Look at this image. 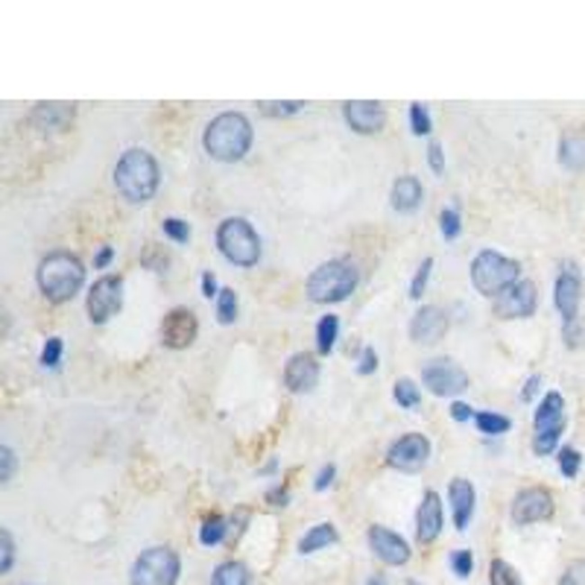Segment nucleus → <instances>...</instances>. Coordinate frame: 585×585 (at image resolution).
I'll list each match as a JSON object with an SVG mask.
<instances>
[{
	"mask_svg": "<svg viewBox=\"0 0 585 585\" xmlns=\"http://www.w3.org/2000/svg\"><path fill=\"white\" fill-rule=\"evenodd\" d=\"M474 486L472 480L465 477H454L448 486V500H451V512H454V526L456 530H465L468 521L474 515Z\"/></svg>",
	"mask_w": 585,
	"mask_h": 585,
	"instance_id": "412c9836",
	"label": "nucleus"
},
{
	"mask_svg": "<svg viewBox=\"0 0 585 585\" xmlns=\"http://www.w3.org/2000/svg\"><path fill=\"white\" fill-rule=\"evenodd\" d=\"M448 331V313L436 304H425V308H418L413 322H410V337H413V343L418 346H433L439 343Z\"/></svg>",
	"mask_w": 585,
	"mask_h": 585,
	"instance_id": "dca6fc26",
	"label": "nucleus"
},
{
	"mask_svg": "<svg viewBox=\"0 0 585 585\" xmlns=\"http://www.w3.org/2000/svg\"><path fill=\"white\" fill-rule=\"evenodd\" d=\"M302 109H304V103H261V112L273 114V117H287V114H296Z\"/></svg>",
	"mask_w": 585,
	"mask_h": 585,
	"instance_id": "79ce46f5",
	"label": "nucleus"
},
{
	"mask_svg": "<svg viewBox=\"0 0 585 585\" xmlns=\"http://www.w3.org/2000/svg\"><path fill=\"white\" fill-rule=\"evenodd\" d=\"M451 568H454V573H456L460 580L472 577V571H474V556H472V550H454V554H451Z\"/></svg>",
	"mask_w": 585,
	"mask_h": 585,
	"instance_id": "58836bf2",
	"label": "nucleus"
},
{
	"mask_svg": "<svg viewBox=\"0 0 585 585\" xmlns=\"http://www.w3.org/2000/svg\"><path fill=\"white\" fill-rule=\"evenodd\" d=\"M366 538H369L372 554L378 556L383 565H407V562H410V544L398 533L386 530V526H381V524H374V526H369Z\"/></svg>",
	"mask_w": 585,
	"mask_h": 585,
	"instance_id": "f3484780",
	"label": "nucleus"
},
{
	"mask_svg": "<svg viewBox=\"0 0 585 585\" xmlns=\"http://www.w3.org/2000/svg\"><path fill=\"white\" fill-rule=\"evenodd\" d=\"M211 585H252V573L243 562H222L211 577Z\"/></svg>",
	"mask_w": 585,
	"mask_h": 585,
	"instance_id": "a878e982",
	"label": "nucleus"
},
{
	"mask_svg": "<svg viewBox=\"0 0 585 585\" xmlns=\"http://www.w3.org/2000/svg\"><path fill=\"white\" fill-rule=\"evenodd\" d=\"M554 302L562 313V328L568 325H577L580 322V302H582V275L577 264H565L562 273L556 278V287H554Z\"/></svg>",
	"mask_w": 585,
	"mask_h": 585,
	"instance_id": "9b49d317",
	"label": "nucleus"
},
{
	"mask_svg": "<svg viewBox=\"0 0 585 585\" xmlns=\"http://www.w3.org/2000/svg\"><path fill=\"white\" fill-rule=\"evenodd\" d=\"M284 383L290 392H313L316 383H320V363H316V357L308 355V351L292 355L284 366Z\"/></svg>",
	"mask_w": 585,
	"mask_h": 585,
	"instance_id": "6ab92c4d",
	"label": "nucleus"
},
{
	"mask_svg": "<svg viewBox=\"0 0 585 585\" xmlns=\"http://www.w3.org/2000/svg\"><path fill=\"white\" fill-rule=\"evenodd\" d=\"M287 500H290V491L284 486H275V489L266 491V503H269V507H287Z\"/></svg>",
	"mask_w": 585,
	"mask_h": 585,
	"instance_id": "de8ad7c7",
	"label": "nucleus"
},
{
	"mask_svg": "<svg viewBox=\"0 0 585 585\" xmlns=\"http://www.w3.org/2000/svg\"><path fill=\"white\" fill-rule=\"evenodd\" d=\"M559 585H585V562L582 559L568 562V568H565V573H562Z\"/></svg>",
	"mask_w": 585,
	"mask_h": 585,
	"instance_id": "ea45409f",
	"label": "nucleus"
},
{
	"mask_svg": "<svg viewBox=\"0 0 585 585\" xmlns=\"http://www.w3.org/2000/svg\"><path fill=\"white\" fill-rule=\"evenodd\" d=\"M477 413L468 404H463V401H454V407H451V418L454 421H468V418H474Z\"/></svg>",
	"mask_w": 585,
	"mask_h": 585,
	"instance_id": "09e8293b",
	"label": "nucleus"
},
{
	"mask_svg": "<svg viewBox=\"0 0 585 585\" xmlns=\"http://www.w3.org/2000/svg\"><path fill=\"white\" fill-rule=\"evenodd\" d=\"M554 495L544 489V486H530V489H521L518 495L512 500V521L515 524H538V521H547L554 515Z\"/></svg>",
	"mask_w": 585,
	"mask_h": 585,
	"instance_id": "ddd939ff",
	"label": "nucleus"
},
{
	"mask_svg": "<svg viewBox=\"0 0 585 585\" xmlns=\"http://www.w3.org/2000/svg\"><path fill=\"white\" fill-rule=\"evenodd\" d=\"M392 395H395L398 407H404V410H413V407L421 404V392H418V386H416V381H410V378H398V381H395Z\"/></svg>",
	"mask_w": 585,
	"mask_h": 585,
	"instance_id": "7c9ffc66",
	"label": "nucleus"
},
{
	"mask_svg": "<svg viewBox=\"0 0 585 585\" xmlns=\"http://www.w3.org/2000/svg\"><path fill=\"white\" fill-rule=\"evenodd\" d=\"M88 320L94 325L109 322L112 316L123 308V278L121 275H103L94 281V287L88 290Z\"/></svg>",
	"mask_w": 585,
	"mask_h": 585,
	"instance_id": "1a4fd4ad",
	"label": "nucleus"
},
{
	"mask_svg": "<svg viewBox=\"0 0 585 585\" xmlns=\"http://www.w3.org/2000/svg\"><path fill=\"white\" fill-rule=\"evenodd\" d=\"M202 296H208V299H211V296H220L214 273H205V275H202Z\"/></svg>",
	"mask_w": 585,
	"mask_h": 585,
	"instance_id": "3c124183",
	"label": "nucleus"
},
{
	"mask_svg": "<svg viewBox=\"0 0 585 585\" xmlns=\"http://www.w3.org/2000/svg\"><path fill=\"white\" fill-rule=\"evenodd\" d=\"M366 585H386V580H383V577H381V573H378V577H372V580H369Z\"/></svg>",
	"mask_w": 585,
	"mask_h": 585,
	"instance_id": "864d4df0",
	"label": "nucleus"
},
{
	"mask_svg": "<svg viewBox=\"0 0 585 585\" xmlns=\"http://www.w3.org/2000/svg\"><path fill=\"white\" fill-rule=\"evenodd\" d=\"M70 117H74V109H70V105H65V103H41L39 109H35L32 121L39 126H44V129H62V126H68Z\"/></svg>",
	"mask_w": 585,
	"mask_h": 585,
	"instance_id": "393cba45",
	"label": "nucleus"
},
{
	"mask_svg": "<svg viewBox=\"0 0 585 585\" xmlns=\"http://www.w3.org/2000/svg\"><path fill=\"white\" fill-rule=\"evenodd\" d=\"M559 164L565 170H582L585 167V129H568L559 140Z\"/></svg>",
	"mask_w": 585,
	"mask_h": 585,
	"instance_id": "5701e85b",
	"label": "nucleus"
},
{
	"mask_svg": "<svg viewBox=\"0 0 585 585\" xmlns=\"http://www.w3.org/2000/svg\"><path fill=\"white\" fill-rule=\"evenodd\" d=\"M536 436H533V451L538 456H547L556 451L562 430H565V401L559 392H547L542 404L536 410Z\"/></svg>",
	"mask_w": 585,
	"mask_h": 585,
	"instance_id": "6e6552de",
	"label": "nucleus"
},
{
	"mask_svg": "<svg viewBox=\"0 0 585 585\" xmlns=\"http://www.w3.org/2000/svg\"><path fill=\"white\" fill-rule=\"evenodd\" d=\"M410 126H413V135H430V112H428V105H421V103H413L410 105Z\"/></svg>",
	"mask_w": 585,
	"mask_h": 585,
	"instance_id": "f704fd0d",
	"label": "nucleus"
},
{
	"mask_svg": "<svg viewBox=\"0 0 585 585\" xmlns=\"http://www.w3.org/2000/svg\"><path fill=\"white\" fill-rule=\"evenodd\" d=\"M252 123L240 112H222L208 123L202 135V147L214 161H240L252 147Z\"/></svg>",
	"mask_w": 585,
	"mask_h": 585,
	"instance_id": "f03ea898",
	"label": "nucleus"
},
{
	"mask_svg": "<svg viewBox=\"0 0 585 585\" xmlns=\"http://www.w3.org/2000/svg\"><path fill=\"white\" fill-rule=\"evenodd\" d=\"M35 278H39V290L44 292L47 302L65 304V302H70L76 296V292L82 290V284H86V266H82V261L76 255L53 252L39 264V273H35Z\"/></svg>",
	"mask_w": 585,
	"mask_h": 585,
	"instance_id": "7ed1b4c3",
	"label": "nucleus"
},
{
	"mask_svg": "<svg viewBox=\"0 0 585 585\" xmlns=\"http://www.w3.org/2000/svg\"><path fill=\"white\" fill-rule=\"evenodd\" d=\"M430 460V442L428 436H421V433H404L401 439H395L390 445V451H386V463L398 472H421V468L428 465Z\"/></svg>",
	"mask_w": 585,
	"mask_h": 585,
	"instance_id": "f8f14e48",
	"label": "nucleus"
},
{
	"mask_svg": "<svg viewBox=\"0 0 585 585\" xmlns=\"http://www.w3.org/2000/svg\"><path fill=\"white\" fill-rule=\"evenodd\" d=\"M196 334H199V322H196L194 310L173 308L167 316H164V322H161V343L167 346V348L179 351V348L194 346Z\"/></svg>",
	"mask_w": 585,
	"mask_h": 585,
	"instance_id": "2eb2a0df",
	"label": "nucleus"
},
{
	"mask_svg": "<svg viewBox=\"0 0 585 585\" xmlns=\"http://www.w3.org/2000/svg\"><path fill=\"white\" fill-rule=\"evenodd\" d=\"M538 308V292L533 281H518L495 299V313L500 320H526Z\"/></svg>",
	"mask_w": 585,
	"mask_h": 585,
	"instance_id": "4468645a",
	"label": "nucleus"
},
{
	"mask_svg": "<svg viewBox=\"0 0 585 585\" xmlns=\"http://www.w3.org/2000/svg\"><path fill=\"white\" fill-rule=\"evenodd\" d=\"M226 533H229L226 518H222V515H211V518H205L202 530H199V542H202L205 547H214L226 538Z\"/></svg>",
	"mask_w": 585,
	"mask_h": 585,
	"instance_id": "cd10ccee",
	"label": "nucleus"
},
{
	"mask_svg": "<svg viewBox=\"0 0 585 585\" xmlns=\"http://www.w3.org/2000/svg\"><path fill=\"white\" fill-rule=\"evenodd\" d=\"M112 255H114V252H112V246H103V249H100V255H97V261H94V266H97V269H103L105 264L112 261Z\"/></svg>",
	"mask_w": 585,
	"mask_h": 585,
	"instance_id": "603ef678",
	"label": "nucleus"
},
{
	"mask_svg": "<svg viewBox=\"0 0 585 585\" xmlns=\"http://www.w3.org/2000/svg\"><path fill=\"white\" fill-rule=\"evenodd\" d=\"M430 269H433V257H425V261H421V266L416 269L413 284H410V299H416V302L421 299V292H425V287H428Z\"/></svg>",
	"mask_w": 585,
	"mask_h": 585,
	"instance_id": "e433bc0d",
	"label": "nucleus"
},
{
	"mask_svg": "<svg viewBox=\"0 0 585 585\" xmlns=\"http://www.w3.org/2000/svg\"><path fill=\"white\" fill-rule=\"evenodd\" d=\"M538 386H542V378H538V374H533V378L526 381L524 392H521V398H524V401H533V398H536V392H538Z\"/></svg>",
	"mask_w": 585,
	"mask_h": 585,
	"instance_id": "8fccbe9b",
	"label": "nucleus"
},
{
	"mask_svg": "<svg viewBox=\"0 0 585 585\" xmlns=\"http://www.w3.org/2000/svg\"><path fill=\"white\" fill-rule=\"evenodd\" d=\"M0 483H9L12 480V472H15V451L9 448V445H4V448H0Z\"/></svg>",
	"mask_w": 585,
	"mask_h": 585,
	"instance_id": "37998d69",
	"label": "nucleus"
},
{
	"mask_svg": "<svg viewBox=\"0 0 585 585\" xmlns=\"http://www.w3.org/2000/svg\"><path fill=\"white\" fill-rule=\"evenodd\" d=\"M439 229H442V238H445V240L460 238V231H463L460 211H456V208H445L442 214H439Z\"/></svg>",
	"mask_w": 585,
	"mask_h": 585,
	"instance_id": "72a5a7b5",
	"label": "nucleus"
},
{
	"mask_svg": "<svg viewBox=\"0 0 585 585\" xmlns=\"http://www.w3.org/2000/svg\"><path fill=\"white\" fill-rule=\"evenodd\" d=\"M161 229L176 243H187V238H191V226H187V222L179 220V217H167V220L161 222Z\"/></svg>",
	"mask_w": 585,
	"mask_h": 585,
	"instance_id": "4c0bfd02",
	"label": "nucleus"
},
{
	"mask_svg": "<svg viewBox=\"0 0 585 585\" xmlns=\"http://www.w3.org/2000/svg\"><path fill=\"white\" fill-rule=\"evenodd\" d=\"M337 334H339V320L334 313H328L320 320L316 325V348H320V355H331L334 346H337Z\"/></svg>",
	"mask_w": 585,
	"mask_h": 585,
	"instance_id": "bb28decb",
	"label": "nucleus"
},
{
	"mask_svg": "<svg viewBox=\"0 0 585 585\" xmlns=\"http://www.w3.org/2000/svg\"><path fill=\"white\" fill-rule=\"evenodd\" d=\"M474 421H477L480 433H489V436H500V433H507L509 425H512V421H509L507 416L491 413V410H483V413H477Z\"/></svg>",
	"mask_w": 585,
	"mask_h": 585,
	"instance_id": "c756f323",
	"label": "nucleus"
},
{
	"mask_svg": "<svg viewBox=\"0 0 585 585\" xmlns=\"http://www.w3.org/2000/svg\"><path fill=\"white\" fill-rule=\"evenodd\" d=\"M182 571L179 554L170 547H149L144 550L132 571H129V582L132 585H176Z\"/></svg>",
	"mask_w": 585,
	"mask_h": 585,
	"instance_id": "0eeeda50",
	"label": "nucleus"
},
{
	"mask_svg": "<svg viewBox=\"0 0 585 585\" xmlns=\"http://www.w3.org/2000/svg\"><path fill=\"white\" fill-rule=\"evenodd\" d=\"M337 542H339V533H337L334 524H328V521L313 524L310 530L302 536L299 554H302V556H310V554H316V550H322V547H328V544H337Z\"/></svg>",
	"mask_w": 585,
	"mask_h": 585,
	"instance_id": "b1692460",
	"label": "nucleus"
},
{
	"mask_svg": "<svg viewBox=\"0 0 585 585\" xmlns=\"http://www.w3.org/2000/svg\"><path fill=\"white\" fill-rule=\"evenodd\" d=\"M580 465H582V456L577 448H571V445H565V448L559 451V472L565 474L568 480H573L580 474Z\"/></svg>",
	"mask_w": 585,
	"mask_h": 585,
	"instance_id": "473e14b6",
	"label": "nucleus"
},
{
	"mask_svg": "<svg viewBox=\"0 0 585 585\" xmlns=\"http://www.w3.org/2000/svg\"><path fill=\"white\" fill-rule=\"evenodd\" d=\"M217 249L222 252L229 264L249 269L261 261V238L249 220L243 217H229L220 222L217 229Z\"/></svg>",
	"mask_w": 585,
	"mask_h": 585,
	"instance_id": "39448f33",
	"label": "nucleus"
},
{
	"mask_svg": "<svg viewBox=\"0 0 585 585\" xmlns=\"http://www.w3.org/2000/svg\"><path fill=\"white\" fill-rule=\"evenodd\" d=\"M421 196H425V191H421V182L416 179V176H398V179L392 182L390 202L395 211H401V214H413V211L421 205Z\"/></svg>",
	"mask_w": 585,
	"mask_h": 585,
	"instance_id": "4be33fe9",
	"label": "nucleus"
},
{
	"mask_svg": "<svg viewBox=\"0 0 585 585\" xmlns=\"http://www.w3.org/2000/svg\"><path fill=\"white\" fill-rule=\"evenodd\" d=\"M0 554H4V559H0V571L6 573L12 568V559H15V542H12L9 530H0Z\"/></svg>",
	"mask_w": 585,
	"mask_h": 585,
	"instance_id": "a19ab883",
	"label": "nucleus"
},
{
	"mask_svg": "<svg viewBox=\"0 0 585 585\" xmlns=\"http://www.w3.org/2000/svg\"><path fill=\"white\" fill-rule=\"evenodd\" d=\"M374 369H378V355H374V348H363V357H360L357 372L360 374H372Z\"/></svg>",
	"mask_w": 585,
	"mask_h": 585,
	"instance_id": "a18cd8bd",
	"label": "nucleus"
},
{
	"mask_svg": "<svg viewBox=\"0 0 585 585\" xmlns=\"http://www.w3.org/2000/svg\"><path fill=\"white\" fill-rule=\"evenodd\" d=\"M58 360H62V337H50L41 348V366L58 369Z\"/></svg>",
	"mask_w": 585,
	"mask_h": 585,
	"instance_id": "c9c22d12",
	"label": "nucleus"
},
{
	"mask_svg": "<svg viewBox=\"0 0 585 585\" xmlns=\"http://www.w3.org/2000/svg\"><path fill=\"white\" fill-rule=\"evenodd\" d=\"M334 474H337V465H334V463L322 465L320 474H316V480H313V489H316V491H325L328 486L334 483Z\"/></svg>",
	"mask_w": 585,
	"mask_h": 585,
	"instance_id": "c03bdc74",
	"label": "nucleus"
},
{
	"mask_svg": "<svg viewBox=\"0 0 585 585\" xmlns=\"http://www.w3.org/2000/svg\"><path fill=\"white\" fill-rule=\"evenodd\" d=\"M161 173H158V161L149 156L147 149H126L121 161L114 167V187L126 202L132 205H144L149 202L158 191Z\"/></svg>",
	"mask_w": 585,
	"mask_h": 585,
	"instance_id": "f257e3e1",
	"label": "nucleus"
},
{
	"mask_svg": "<svg viewBox=\"0 0 585 585\" xmlns=\"http://www.w3.org/2000/svg\"><path fill=\"white\" fill-rule=\"evenodd\" d=\"M217 320L220 325H231L238 320V292L229 287L220 290V296H217Z\"/></svg>",
	"mask_w": 585,
	"mask_h": 585,
	"instance_id": "2f4dec72",
	"label": "nucleus"
},
{
	"mask_svg": "<svg viewBox=\"0 0 585 585\" xmlns=\"http://www.w3.org/2000/svg\"><path fill=\"white\" fill-rule=\"evenodd\" d=\"M428 161H430V167L433 173H445V158H442V147L433 140V144L428 147Z\"/></svg>",
	"mask_w": 585,
	"mask_h": 585,
	"instance_id": "49530a36",
	"label": "nucleus"
},
{
	"mask_svg": "<svg viewBox=\"0 0 585 585\" xmlns=\"http://www.w3.org/2000/svg\"><path fill=\"white\" fill-rule=\"evenodd\" d=\"M357 281H360L357 266L337 257V261H325L313 269L308 275V284H304V292L316 304H337V302H346L357 290Z\"/></svg>",
	"mask_w": 585,
	"mask_h": 585,
	"instance_id": "20e7f679",
	"label": "nucleus"
},
{
	"mask_svg": "<svg viewBox=\"0 0 585 585\" xmlns=\"http://www.w3.org/2000/svg\"><path fill=\"white\" fill-rule=\"evenodd\" d=\"M521 275V264L512 261V257H503L500 252L483 249L474 261H472V284L477 287V292L483 296H500L503 290H509L512 284H518Z\"/></svg>",
	"mask_w": 585,
	"mask_h": 585,
	"instance_id": "423d86ee",
	"label": "nucleus"
},
{
	"mask_svg": "<svg viewBox=\"0 0 585 585\" xmlns=\"http://www.w3.org/2000/svg\"><path fill=\"white\" fill-rule=\"evenodd\" d=\"M421 381L433 395H460L468 390V374L451 357H436L421 369Z\"/></svg>",
	"mask_w": 585,
	"mask_h": 585,
	"instance_id": "9d476101",
	"label": "nucleus"
},
{
	"mask_svg": "<svg viewBox=\"0 0 585 585\" xmlns=\"http://www.w3.org/2000/svg\"><path fill=\"white\" fill-rule=\"evenodd\" d=\"M343 117L357 135H374L386 123V109L374 100H348L343 105Z\"/></svg>",
	"mask_w": 585,
	"mask_h": 585,
	"instance_id": "a211bd4d",
	"label": "nucleus"
},
{
	"mask_svg": "<svg viewBox=\"0 0 585 585\" xmlns=\"http://www.w3.org/2000/svg\"><path fill=\"white\" fill-rule=\"evenodd\" d=\"M442 533V498L436 491H425L418 509H416V538L418 544L436 542Z\"/></svg>",
	"mask_w": 585,
	"mask_h": 585,
	"instance_id": "aec40b11",
	"label": "nucleus"
},
{
	"mask_svg": "<svg viewBox=\"0 0 585 585\" xmlns=\"http://www.w3.org/2000/svg\"><path fill=\"white\" fill-rule=\"evenodd\" d=\"M489 582L491 585H524L521 582V573L515 571L507 559H495L489 565Z\"/></svg>",
	"mask_w": 585,
	"mask_h": 585,
	"instance_id": "c85d7f7f",
	"label": "nucleus"
}]
</instances>
